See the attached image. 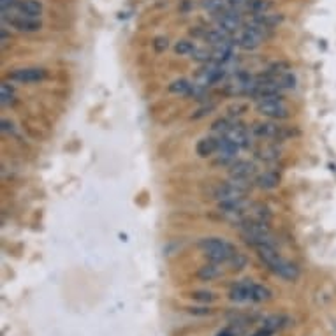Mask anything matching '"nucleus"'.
Returning <instances> with one entry per match:
<instances>
[{
  "label": "nucleus",
  "mask_w": 336,
  "mask_h": 336,
  "mask_svg": "<svg viewBox=\"0 0 336 336\" xmlns=\"http://www.w3.org/2000/svg\"><path fill=\"white\" fill-rule=\"evenodd\" d=\"M257 254H259L260 260H262L273 273H276V275L282 276V278L292 280V282H294V280L299 276L298 266L289 262L287 259H283V257L276 252L275 245H262V247L257 248Z\"/></svg>",
  "instance_id": "nucleus-1"
},
{
  "label": "nucleus",
  "mask_w": 336,
  "mask_h": 336,
  "mask_svg": "<svg viewBox=\"0 0 336 336\" xmlns=\"http://www.w3.org/2000/svg\"><path fill=\"white\" fill-rule=\"evenodd\" d=\"M199 248L211 262H220V264L229 262L232 257L238 254L234 245H231L224 238H204L199 241Z\"/></svg>",
  "instance_id": "nucleus-2"
},
{
  "label": "nucleus",
  "mask_w": 336,
  "mask_h": 336,
  "mask_svg": "<svg viewBox=\"0 0 336 336\" xmlns=\"http://www.w3.org/2000/svg\"><path fill=\"white\" fill-rule=\"evenodd\" d=\"M241 227V236L248 245L259 248L262 245H275V236L268 224L254 222V220H245Z\"/></svg>",
  "instance_id": "nucleus-3"
},
{
  "label": "nucleus",
  "mask_w": 336,
  "mask_h": 336,
  "mask_svg": "<svg viewBox=\"0 0 336 336\" xmlns=\"http://www.w3.org/2000/svg\"><path fill=\"white\" fill-rule=\"evenodd\" d=\"M255 109L260 116L268 118V120H285L291 116V108L278 95L257 99Z\"/></svg>",
  "instance_id": "nucleus-4"
},
{
  "label": "nucleus",
  "mask_w": 336,
  "mask_h": 336,
  "mask_svg": "<svg viewBox=\"0 0 336 336\" xmlns=\"http://www.w3.org/2000/svg\"><path fill=\"white\" fill-rule=\"evenodd\" d=\"M248 190H250V185L245 180H234L231 178L229 181L219 183L213 190V197L217 201H229V199H245Z\"/></svg>",
  "instance_id": "nucleus-5"
},
{
  "label": "nucleus",
  "mask_w": 336,
  "mask_h": 336,
  "mask_svg": "<svg viewBox=\"0 0 336 336\" xmlns=\"http://www.w3.org/2000/svg\"><path fill=\"white\" fill-rule=\"evenodd\" d=\"M250 132L254 134V136L260 137V139H278V141H282V139H285V137L291 136V132L287 130V127L275 124L273 120L255 122V124L250 127Z\"/></svg>",
  "instance_id": "nucleus-6"
},
{
  "label": "nucleus",
  "mask_w": 336,
  "mask_h": 336,
  "mask_svg": "<svg viewBox=\"0 0 336 336\" xmlns=\"http://www.w3.org/2000/svg\"><path fill=\"white\" fill-rule=\"evenodd\" d=\"M217 27H220L229 34L239 32L243 29V19H241L239 11L234 9V7H225L224 11L217 14Z\"/></svg>",
  "instance_id": "nucleus-7"
},
{
  "label": "nucleus",
  "mask_w": 336,
  "mask_h": 336,
  "mask_svg": "<svg viewBox=\"0 0 336 336\" xmlns=\"http://www.w3.org/2000/svg\"><path fill=\"white\" fill-rule=\"evenodd\" d=\"M225 65L222 64H217V62H209L206 67L201 69V73L197 74V80L196 83L201 86H211V85H217L219 81H222L225 78Z\"/></svg>",
  "instance_id": "nucleus-8"
},
{
  "label": "nucleus",
  "mask_w": 336,
  "mask_h": 336,
  "mask_svg": "<svg viewBox=\"0 0 336 336\" xmlns=\"http://www.w3.org/2000/svg\"><path fill=\"white\" fill-rule=\"evenodd\" d=\"M4 18L7 19V23H9L13 29L19 30V32H37V30H41V21H39L37 18H30V16H25V14L21 13H14V14H4Z\"/></svg>",
  "instance_id": "nucleus-9"
},
{
  "label": "nucleus",
  "mask_w": 336,
  "mask_h": 336,
  "mask_svg": "<svg viewBox=\"0 0 336 336\" xmlns=\"http://www.w3.org/2000/svg\"><path fill=\"white\" fill-rule=\"evenodd\" d=\"M254 287L255 283L252 280H243L238 282L236 285H232L229 298L234 303H254Z\"/></svg>",
  "instance_id": "nucleus-10"
},
{
  "label": "nucleus",
  "mask_w": 336,
  "mask_h": 336,
  "mask_svg": "<svg viewBox=\"0 0 336 336\" xmlns=\"http://www.w3.org/2000/svg\"><path fill=\"white\" fill-rule=\"evenodd\" d=\"M9 80L18 83H39L46 80V70L41 67H25V69H18L11 73Z\"/></svg>",
  "instance_id": "nucleus-11"
},
{
  "label": "nucleus",
  "mask_w": 336,
  "mask_h": 336,
  "mask_svg": "<svg viewBox=\"0 0 336 336\" xmlns=\"http://www.w3.org/2000/svg\"><path fill=\"white\" fill-rule=\"evenodd\" d=\"M229 175L234 180H245L250 181V178H254L257 175V167L254 162L250 160H238L236 159L229 165Z\"/></svg>",
  "instance_id": "nucleus-12"
},
{
  "label": "nucleus",
  "mask_w": 336,
  "mask_h": 336,
  "mask_svg": "<svg viewBox=\"0 0 336 336\" xmlns=\"http://www.w3.org/2000/svg\"><path fill=\"white\" fill-rule=\"evenodd\" d=\"M224 136L227 137V139H231L239 150L250 146V134H248V130H245L243 127H239V125H236V124H232V127L229 129Z\"/></svg>",
  "instance_id": "nucleus-13"
},
{
  "label": "nucleus",
  "mask_w": 336,
  "mask_h": 336,
  "mask_svg": "<svg viewBox=\"0 0 336 336\" xmlns=\"http://www.w3.org/2000/svg\"><path fill=\"white\" fill-rule=\"evenodd\" d=\"M14 11L30 18H39L42 14V4L39 0H18L14 4Z\"/></svg>",
  "instance_id": "nucleus-14"
},
{
  "label": "nucleus",
  "mask_w": 336,
  "mask_h": 336,
  "mask_svg": "<svg viewBox=\"0 0 336 336\" xmlns=\"http://www.w3.org/2000/svg\"><path fill=\"white\" fill-rule=\"evenodd\" d=\"M204 41L215 48V46L231 42V41H234V39H232V34L225 32V30H222L220 27H217V29H211V30H206V32H204Z\"/></svg>",
  "instance_id": "nucleus-15"
},
{
  "label": "nucleus",
  "mask_w": 336,
  "mask_h": 336,
  "mask_svg": "<svg viewBox=\"0 0 336 336\" xmlns=\"http://www.w3.org/2000/svg\"><path fill=\"white\" fill-rule=\"evenodd\" d=\"M219 150V137H203L199 143L196 145V152L199 157H211Z\"/></svg>",
  "instance_id": "nucleus-16"
},
{
  "label": "nucleus",
  "mask_w": 336,
  "mask_h": 336,
  "mask_svg": "<svg viewBox=\"0 0 336 336\" xmlns=\"http://www.w3.org/2000/svg\"><path fill=\"white\" fill-rule=\"evenodd\" d=\"M222 275H224V268L220 262L204 264V266L197 271V276H199L201 280H208V282H211V280H215V278H220Z\"/></svg>",
  "instance_id": "nucleus-17"
},
{
  "label": "nucleus",
  "mask_w": 336,
  "mask_h": 336,
  "mask_svg": "<svg viewBox=\"0 0 336 336\" xmlns=\"http://www.w3.org/2000/svg\"><path fill=\"white\" fill-rule=\"evenodd\" d=\"M278 181H280L278 175L273 171L260 173V175L255 178V185L259 188H262V190H273V188H276L278 187Z\"/></svg>",
  "instance_id": "nucleus-18"
},
{
  "label": "nucleus",
  "mask_w": 336,
  "mask_h": 336,
  "mask_svg": "<svg viewBox=\"0 0 336 336\" xmlns=\"http://www.w3.org/2000/svg\"><path fill=\"white\" fill-rule=\"evenodd\" d=\"M192 90H194V83L188 81V80H176L169 85V92L175 93V95H185V97H190L192 95Z\"/></svg>",
  "instance_id": "nucleus-19"
},
{
  "label": "nucleus",
  "mask_w": 336,
  "mask_h": 336,
  "mask_svg": "<svg viewBox=\"0 0 336 336\" xmlns=\"http://www.w3.org/2000/svg\"><path fill=\"white\" fill-rule=\"evenodd\" d=\"M188 57L192 58V60L199 62V64H209V62H213V50L206 48V46H194L192 53L188 55Z\"/></svg>",
  "instance_id": "nucleus-20"
},
{
  "label": "nucleus",
  "mask_w": 336,
  "mask_h": 336,
  "mask_svg": "<svg viewBox=\"0 0 336 336\" xmlns=\"http://www.w3.org/2000/svg\"><path fill=\"white\" fill-rule=\"evenodd\" d=\"M255 155L264 162H273L280 157V150H278V146H275V145H264V146H260V148H257Z\"/></svg>",
  "instance_id": "nucleus-21"
},
{
  "label": "nucleus",
  "mask_w": 336,
  "mask_h": 336,
  "mask_svg": "<svg viewBox=\"0 0 336 336\" xmlns=\"http://www.w3.org/2000/svg\"><path fill=\"white\" fill-rule=\"evenodd\" d=\"M248 9H250L255 16H260V14L271 13L273 4L270 2V0H252V2L248 4Z\"/></svg>",
  "instance_id": "nucleus-22"
},
{
  "label": "nucleus",
  "mask_w": 336,
  "mask_h": 336,
  "mask_svg": "<svg viewBox=\"0 0 336 336\" xmlns=\"http://www.w3.org/2000/svg\"><path fill=\"white\" fill-rule=\"evenodd\" d=\"M271 296H273V292L270 291V289L264 287V285H259V283H255V287H254V303L270 301Z\"/></svg>",
  "instance_id": "nucleus-23"
},
{
  "label": "nucleus",
  "mask_w": 336,
  "mask_h": 336,
  "mask_svg": "<svg viewBox=\"0 0 336 336\" xmlns=\"http://www.w3.org/2000/svg\"><path fill=\"white\" fill-rule=\"evenodd\" d=\"M190 298L199 303H213L217 299V294L213 291H194Z\"/></svg>",
  "instance_id": "nucleus-24"
},
{
  "label": "nucleus",
  "mask_w": 336,
  "mask_h": 336,
  "mask_svg": "<svg viewBox=\"0 0 336 336\" xmlns=\"http://www.w3.org/2000/svg\"><path fill=\"white\" fill-rule=\"evenodd\" d=\"M0 99H2V104L7 106L9 102H13L14 99V86L9 85V83H2L0 86Z\"/></svg>",
  "instance_id": "nucleus-25"
},
{
  "label": "nucleus",
  "mask_w": 336,
  "mask_h": 336,
  "mask_svg": "<svg viewBox=\"0 0 336 336\" xmlns=\"http://www.w3.org/2000/svg\"><path fill=\"white\" fill-rule=\"evenodd\" d=\"M245 334V326H241V324H231V326L224 327V329H220L217 336H243Z\"/></svg>",
  "instance_id": "nucleus-26"
},
{
  "label": "nucleus",
  "mask_w": 336,
  "mask_h": 336,
  "mask_svg": "<svg viewBox=\"0 0 336 336\" xmlns=\"http://www.w3.org/2000/svg\"><path fill=\"white\" fill-rule=\"evenodd\" d=\"M232 127V122L231 120H227V118H220V120H217L215 124L211 125V130L215 134H219V137L220 136H224L225 132H227L229 129Z\"/></svg>",
  "instance_id": "nucleus-27"
},
{
  "label": "nucleus",
  "mask_w": 336,
  "mask_h": 336,
  "mask_svg": "<svg viewBox=\"0 0 336 336\" xmlns=\"http://www.w3.org/2000/svg\"><path fill=\"white\" fill-rule=\"evenodd\" d=\"M203 7L206 11H209V13H213V14H219L220 11L225 9L224 0H203Z\"/></svg>",
  "instance_id": "nucleus-28"
},
{
  "label": "nucleus",
  "mask_w": 336,
  "mask_h": 336,
  "mask_svg": "<svg viewBox=\"0 0 336 336\" xmlns=\"http://www.w3.org/2000/svg\"><path fill=\"white\" fill-rule=\"evenodd\" d=\"M194 42L192 41H187V39H181V41H178L175 44V51L178 55H190L192 50H194Z\"/></svg>",
  "instance_id": "nucleus-29"
},
{
  "label": "nucleus",
  "mask_w": 336,
  "mask_h": 336,
  "mask_svg": "<svg viewBox=\"0 0 336 336\" xmlns=\"http://www.w3.org/2000/svg\"><path fill=\"white\" fill-rule=\"evenodd\" d=\"M247 111H248V106L245 102H234V104H231L227 108L229 116H241V114H245Z\"/></svg>",
  "instance_id": "nucleus-30"
},
{
  "label": "nucleus",
  "mask_w": 336,
  "mask_h": 336,
  "mask_svg": "<svg viewBox=\"0 0 336 336\" xmlns=\"http://www.w3.org/2000/svg\"><path fill=\"white\" fill-rule=\"evenodd\" d=\"M282 326V317H270V319H266L264 320V329H268V331H271V333H275L278 327Z\"/></svg>",
  "instance_id": "nucleus-31"
},
{
  "label": "nucleus",
  "mask_w": 336,
  "mask_h": 336,
  "mask_svg": "<svg viewBox=\"0 0 336 336\" xmlns=\"http://www.w3.org/2000/svg\"><path fill=\"white\" fill-rule=\"evenodd\" d=\"M215 108H217V106L213 104V102H209V104H204V106H201V108L197 109V111L192 114V118H196V120H197V118H203V116H206V114H209V113H211V111H213V109H215Z\"/></svg>",
  "instance_id": "nucleus-32"
},
{
  "label": "nucleus",
  "mask_w": 336,
  "mask_h": 336,
  "mask_svg": "<svg viewBox=\"0 0 336 336\" xmlns=\"http://www.w3.org/2000/svg\"><path fill=\"white\" fill-rule=\"evenodd\" d=\"M188 314L192 315H201V317H204V315H211L213 310L211 308H188Z\"/></svg>",
  "instance_id": "nucleus-33"
},
{
  "label": "nucleus",
  "mask_w": 336,
  "mask_h": 336,
  "mask_svg": "<svg viewBox=\"0 0 336 336\" xmlns=\"http://www.w3.org/2000/svg\"><path fill=\"white\" fill-rule=\"evenodd\" d=\"M167 39H164V37H157L155 39V42H153V48H155V51H164V50H167Z\"/></svg>",
  "instance_id": "nucleus-34"
},
{
  "label": "nucleus",
  "mask_w": 336,
  "mask_h": 336,
  "mask_svg": "<svg viewBox=\"0 0 336 336\" xmlns=\"http://www.w3.org/2000/svg\"><path fill=\"white\" fill-rule=\"evenodd\" d=\"M2 130L4 132H11L13 130V124L9 120H2Z\"/></svg>",
  "instance_id": "nucleus-35"
},
{
  "label": "nucleus",
  "mask_w": 336,
  "mask_h": 336,
  "mask_svg": "<svg viewBox=\"0 0 336 336\" xmlns=\"http://www.w3.org/2000/svg\"><path fill=\"white\" fill-rule=\"evenodd\" d=\"M0 4H2V11H7V7H13L14 6V0H0Z\"/></svg>",
  "instance_id": "nucleus-36"
}]
</instances>
